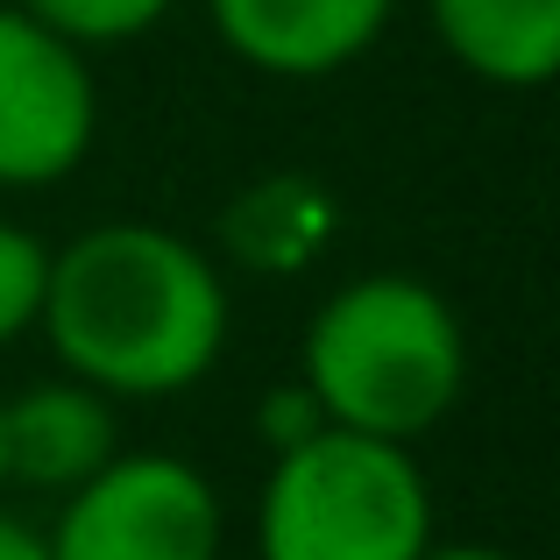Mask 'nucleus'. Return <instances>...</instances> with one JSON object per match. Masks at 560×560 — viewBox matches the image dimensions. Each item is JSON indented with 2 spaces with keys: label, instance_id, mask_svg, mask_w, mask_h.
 Here are the masks:
<instances>
[{
  "label": "nucleus",
  "instance_id": "f257e3e1",
  "mask_svg": "<svg viewBox=\"0 0 560 560\" xmlns=\"http://www.w3.org/2000/svg\"><path fill=\"white\" fill-rule=\"evenodd\" d=\"M213 256L156 220H100L50 256L43 319L65 376L121 397H178L228 348Z\"/></svg>",
  "mask_w": 560,
  "mask_h": 560
},
{
  "label": "nucleus",
  "instance_id": "f03ea898",
  "mask_svg": "<svg viewBox=\"0 0 560 560\" xmlns=\"http://www.w3.org/2000/svg\"><path fill=\"white\" fill-rule=\"evenodd\" d=\"M299 390L341 433L411 447L468 390V334L425 277L370 270L348 277L305 319Z\"/></svg>",
  "mask_w": 560,
  "mask_h": 560
},
{
  "label": "nucleus",
  "instance_id": "7ed1b4c3",
  "mask_svg": "<svg viewBox=\"0 0 560 560\" xmlns=\"http://www.w3.org/2000/svg\"><path fill=\"white\" fill-rule=\"evenodd\" d=\"M433 547V490L411 447L313 425L277 447L256 497V560H419Z\"/></svg>",
  "mask_w": 560,
  "mask_h": 560
},
{
  "label": "nucleus",
  "instance_id": "20e7f679",
  "mask_svg": "<svg viewBox=\"0 0 560 560\" xmlns=\"http://www.w3.org/2000/svg\"><path fill=\"white\" fill-rule=\"evenodd\" d=\"M50 560H220V490L178 454H114L43 533Z\"/></svg>",
  "mask_w": 560,
  "mask_h": 560
},
{
  "label": "nucleus",
  "instance_id": "39448f33",
  "mask_svg": "<svg viewBox=\"0 0 560 560\" xmlns=\"http://www.w3.org/2000/svg\"><path fill=\"white\" fill-rule=\"evenodd\" d=\"M100 136V85L85 50L0 8V191L65 185Z\"/></svg>",
  "mask_w": 560,
  "mask_h": 560
},
{
  "label": "nucleus",
  "instance_id": "423d86ee",
  "mask_svg": "<svg viewBox=\"0 0 560 560\" xmlns=\"http://www.w3.org/2000/svg\"><path fill=\"white\" fill-rule=\"evenodd\" d=\"M114 454H121V419H114V397L93 383L50 376L0 397V476L8 482L71 497Z\"/></svg>",
  "mask_w": 560,
  "mask_h": 560
},
{
  "label": "nucleus",
  "instance_id": "0eeeda50",
  "mask_svg": "<svg viewBox=\"0 0 560 560\" xmlns=\"http://www.w3.org/2000/svg\"><path fill=\"white\" fill-rule=\"evenodd\" d=\"M397 0H206L220 43L270 79H334L383 36Z\"/></svg>",
  "mask_w": 560,
  "mask_h": 560
},
{
  "label": "nucleus",
  "instance_id": "6e6552de",
  "mask_svg": "<svg viewBox=\"0 0 560 560\" xmlns=\"http://www.w3.org/2000/svg\"><path fill=\"white\" fill-rule=\"evenodd\" d=\"M433 36L482 85L533 93L560 71V0H425Z\"/></svg>",
  "mask_w": 560,
  "mask_h": 560
},
{
  "label": "nucleus",
  "instance_id": "1a4fd4ad",
  "mask_svg": "<svg viewBox=\"0 0 560 560\" xmlns=\"http://www.w3.org/2000/svg\"><path fill=\"white\" fill-rule=\"evenodd\" d=\"M327 242V199L305 178H270L228 213V248L248 270H299Z\"/></svg>",
  "mask_w": 560,
  "mask_h": 560
},
{
  "label": "nucleus",
  "instance_id": "9d476101",
  "mask_svg": "<svg viewBox=\"0 0 560 560\" xmlns=\"http://www.w3.org/2000/svg\"><path fill=\"white\" fill-rule=\"evenodd\" d=\"M28 22H43L50 36H65L71 50L93 43H136L171 14V0H14Z\"/></svg>",
  "mask_w": 560,
  "mask_h": 560
},
{
  "label": "nucleus",
  "instance_id": "9b49d317",
  "mask_svg": "<svg viewBox=\"0 0 560 560\" xmlns=\"http://www.w3.org/2000/svg\"><path fill=\"white\" fill-rule=\"evenodd\" d=\"M43 291H50V248L28 228L0 220V348L36 334L43 319Z\"/></svg>",
  "mask_w": 560,
  "mask_h": 560
},
{
  "label": "nucleus",
  "instance_id": "f8f14e48",
  "mask_svg": "<svg viewBox=\"0 0 560 560\" xmlns=\"http://www.w3.org/2000/svg\"><path fill=\"white\" fill-rule=\"evenodd\" d=\"M0 560H50V553H43V533H36V525H22V518H8V511H0Z\"/></svg>",
  "mask_w": 560,
  "mask_h": 560
},
{
  "label": "nucleus",
  "instance_id": "ddd939ff",
  "mask_svg": "<svg viewBox=\"0 0 560 560\" xmlns=\"http://www.w3.org/2000/svg\"><path fill=\"white\" fill-rule=\"evenodd\" d=\"M419 560H511V553L504 547H440V539H433Z\"/></svg>",
  "mask_w": 560,
  "mask_h": 560
},
{
  "label": "nucleus",
  "instance_id": "4468645a",
  "mask_svg": "<svg viewBox=\"0 0 560 560\" xmlns=\"http://www.w3.org/2000/svg\"><path fill=\"white\" fill-rule=\"evenodd\" d=\"M0 490H8V476H0Z\"/></svg>",
  "mask_w": 560,
  "mask_h": 560
}]
</instances>
